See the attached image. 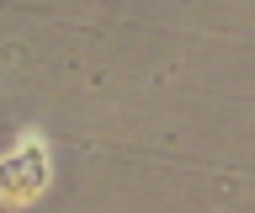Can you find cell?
<instances>
[{"label": "cell", "instance_id": "cell-1", "mask_svg": "<svg viewBox=\"0 0 255 213\" xmlns=\"http://www.w3.org/2000/svg\"><path fill=\"white\" fill-rule=\"evenodd\" d=\"M53 181V160H48V139L43 133H21L5 155H0V203L27 208L48 192Z\"/></svg>", "mask_w": 255, "mask_h": 213}]
</instances>
